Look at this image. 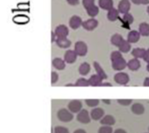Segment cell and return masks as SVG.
I'll return each instance as SVG.
<instances>
[{
	"instance_id": "1",
	"label": "cell",
	"mask_w": 149,
	"mask_h": 133,
	"mask_svg": "<svg viewBox=\"0 0 149 133\" xmlns=\"http://www.w3.org/2000/svg\"><path fill=\"white\" fill-rule=\"evenodd\" d=\"M57 117L61 122H64V123H68L72 121L73 118L72 113L66 109H60L57 113Z\"/></svg>"
},
{
	"instance_id": "32",
	"label": "cell",
	"mask_w": 149,
	"mask_h": 133,
	"mask_svg": "<svg viewBox=\"0 0 149 133\" xmlns=\"http://www.w3.org/2000/svg\"><path fill=\"white\" fill-rule=\"evenodd\" d=\"M121 57H122V54H121V52L119 51H113V52L111 53V56H110V58H111V61H112V62L114 61V60H116V59L121 58Z\"/></svg>"
},
{
	"instance_id": "25",
	"label": "cell",
	"mask_w": 149,
	"mask_h": 133,
	"mask_svg": "<svg viewBox=\"0 0 149 133\" xmlns=\"http://www.w3.org/2000/svg\"><path fill=\"white\" fill-rule=\"evenodd\" d=\"M139 32L143 37L149 36V24L148 23H141L139 25Z\"/></svg>"
},
{
	"instance_id": "3",
	"label": "cell",
	"mask_w": 149,
	"mask_h": 133,
	"mask_svg": "<svg viewBox=\"0 0 149 133\" xmlns=\"http://www.w3.org/2000/svg\"><path fill=\"white\" fill-rule=\"evenodd\" d=\"M114 81L120 85H126L129 82V76L125 72H119L115 74Z\"/></svg>"
},
{
	"instance_id": "5",
	"label": "cell",
	"mask_w": 149,
	"mask_h": 133,
	"mask_svg": "<svg viewBox=\"0 0 149 133\" xmlns=\"http://www.w3.org/2000/svg\"><path fill=\"white\" fill-rule=\"evenodd\" d=\"M131 8V3L129 0H120L119 4H118V10L121 14H127L129 13Z\"/></svg>"
},
{
	"instance_id": "47",
	"label": "cell",
	"mask_w": 149,
	"mask_h": 133,
	"mask_svg": "<svg viewBox=\"0 0 149 133\" xmlns=\"http://www.w3.org/2000/svg\"><path fill=\"white\" fill-rule=\"evenodd\" d=\"M147 70H148V71L149 72V64H148V66H147Z\"/></svg>"
},
{
	"instance_id": "44",
	"label": "cell",
	"mask_w": 149,
	"mask_h": 133,
	"mask_svg": "<svg viewBox=\"0 0 149 133\" xmlns=\"http://www.w3.org/2000/svg\"><path fill=\"white\" fill-rule=\"evenodd\" d=\"M73 133H86V131H85V130H83V129H79V130L75 131Z\"/></svg>"
},
{
	"instance_id": "20",
	"label": "cell",
	"mask_w": 149,
	"mask_h": 133,
	"mask_svg": "<svg viewBox=\"0 0 149 133\" xmlns=\"http://www.w3.org/2000/svg\"><path fill=\"white\" fill-rule=\"evenodd\" d=\"M131 111L133 113H134L136 115H141L145 112V107L141 104L136 103V104L133 105V106L131 107Z\"/></svg>"
},
{
	"instance_id": "34",
	"label": "cell",
	"mask_w": 149,
	"mask_h": 133,
	"mask_svg": "<svg viewBox=\"0 0 149 133\" xmlns=\"http://www.w3.org/2000/svg\"><path fill=\"white\" fill-rule=\"evenodd\" d=\"M54 133H69L68 129L63 126H56L54 128Z\"/></svg>"
},
{
	"instance_id": "28",
	"label": "cell",
	"mask_w": 149,
	"mask_h": 133,
	"mask_svg": "<svg viewBox=\"0 0 149 133\" xmlns=\"http://www.w3.org/2000/svg\"><path fill=\"white\" fill-rule=\"evenodd\" d=\"M120 49V52H123V53H127L130 51L131 49V44L127 41V40H124L123 43L120 45L119 47Z\"/></svg>"
},
{
	"instance_id": "14",
	"label": "cell",
	"mask_w": 149,
	"mask_h": 133,
	"mask_svg": "<svg viewBox=\"0 0 149 133\" xmlns=\"http://www.w3.org/2000/svg\"><path fill=\"white\" fill-rule=\"evenodd\" d=\"M56 44H58V47H60L62 49H66L71 46L72 42L67 37H62V38H57Z\"/></svg>"
},
{
	"instance_id": "30",
	"label": "cell",
	"mask_w": 149,
	"mask_h": 133,
	"mask_svg": "<svg viewBox=\"0 0 149 133\" xmlns=\"http://www.w3.org/2000/svg\"><path fill=\"white\" fill-rule=\"evenodd\" d=\"M122 20H123V22H125L126 24H131L134 22V17H133L130 13H127V14H124V15H123Z\"/></svg>"
},
{
	"instance_id": "18",
	"label": "cell",
	"mask_w": 149,
	"mask_h": 133,
	"mask_svg": "<svg viewBox=\"0 0 149 133\" xmlns=\"http://www.w3.org/2000/svg\"><path fill=\"white\" fill-rule=\"evenodd\" d=\"M100 124L106 126H113L115 125V118L111 115H107L100 120Z\"/></svg>"
},
{
	"instance_id": "31",
	"label": "cell",
	"mask_w": 149,
	"mask_h": 133,
	"mask_svg": "<svg viewBox=\"0 0 149 133\" xmlns=\"http://www.w3.org/2000/svg\"><path fill=\"white\" fill-rule=\"evenodd\" d=\"M85 102L87 105V106H89V107H96L100 104L99 99H86Z\"/></svg>"
},
{
	"instance_id": "48",
	"label": "cell",
	"mask_w": 149,
	"mask_h": 133,
	"mask_svg": "<svg viewBox=\"0 0 149 133\" xmlns=\"http://www.w3.org/2000/svg\"><path fill=\"white\" fill-rule=\"evenodd\" d=\"M147 11H148V14H149V6H148V9H147Z\"/></svg>"
},
{
	"instance_id": "19",
	"label": "cell",
	"mask_w": 149,
	"mask_h": 133,
	"mask_svg": "<svg viewBox=\"0 0 149 133\" xmlns=\"http://www.w3.org/2000/svg\"><path fill=\"white\" fill-rule=\"evenodd\" d=\"M99 6L107 10H110L113 8V0H99Z\"/></svg>"
},
{
	"instance_id": "11",
	"label": "cell",
	"mask_w": 149,
	"mask_h": 133,
	"mask_svg": "<svg viewBox=\"0 0 149 133\" xmlns=\"http://www.w3.org/2000/svg\"><path fill=\"white\" fill-rule=\"evenodd\" d=\"M77 54L74 51L72 50H68L65 53V57H64V60L65 61V63L68 64H73L76 59H77Z\"/></svg>"
},
{
	"instance_id": "49",
	"label": "cell",
	"mask_w": 149,
	"mask_h": 133,
	"mask_svg": "<svg viewBox=\"0 0 149 133\" xmlns=\"http://www.w3.org/2000/svg\"><path fill=\"white\" fill-rule=\"evenodd\" d=\"M148 131H149V128H148Z\"/></svg>"
},
{
	"instance_id": "15",
	"label": "cell",
	"mask_w": 149,
	"mask_h": 133,
	"mask_svg": "<svg viewBox=\"0 0 149 133\" xmlns=\"http://www.w3.org/2000/svg\"><path fill=\"white\" fill-rule=\"evenodd\" d=\"M102 80L103 79L99 75H97V74L91 76V78L88 79L90 85L91 86H94V87H96V86H101V85L103 84L102 83Z\"/></svg>"
},
{
	"instance_id": "16",
	"label": "cell",
	"mask_w": 149,
	"mask_h": 133,
	"mask_svg": "<svg viewBox=\"0 0 149 133\" xmlns=\"http://www.w3.org/2000/svg\"><path fill=\"white\" fill-rule=\"evenodd\" d=\"M127 67H128V69L130 71H138L140 69V67H141V62L137 58H133V59L128 61Z\"/></svg>"
},
{
	"instance_id": "26",
	"label": "cell",
	"mask_w": 149,
	"mask_h": 133,
	"mask_svg": "<svg viewBox=\"0 0 149 133\" xmlns=\"http://www.w3.org/2000/svg\"><path fill=\"white\" fill-rule=\"evenodd\" d=\"M119 17V10L115 8H113L111 9L110 10H108V13H107V18L109 21H115L117 20Z\"/></svg>"
},
{
	"instance_id": "24",
	"label": "cell",
	"mask_w": 149,
	"mask_h": 133,
	"mask_svg": "<svg viewBox=\"0 0 149 133\" xmlns=\"http://www.w3.org/2000/svg\"><path fill=\"white\" fill-rule=\"evenodd\" d=\"M90 70H91V66L88 63H83L80 64L79 68V72L80 75L82 76H86L87 75L89 72H90Z\"/></svg>"
},
{
	"instance_id": "7",
	"label": "cell",
	"mask_w": 149,
	"mask_h": 133,
	"mask_svg": "<svg viewBox=\"0 0 149 133\" xmlns=\"http://www.w3.org/2000/svg\"><path fill=\"white\" fill-rule=\"evenodd\" d=\"M55 34L58 37V38H62V37H66L69 35V30L68 28L64 25V24H60L58 26L56 27L55 29Z\"/></svg>"
},
{
	"instance_id": "10",
	"label": "cell",
	"mask_w": 149,
	"mask_h": 133,
	"mask_svg": "<svg viewBox=\"0 0 149 133\" xmlns=\"http://www.w3.org/2000/svg\"><path fill=\"white\" fill-rule=\"evenodd\" d=\"M82 24H83V22H82L81 17L79 16H76V15L72 16L69 20V25L73 30H77L78 28H79L82 25Z\"/></svg>"
},
{
	"instance_id": "22",
	"label": "cell",
	"mask_w": 149,
	"mask_h": 133,
	"mask_svg": "<svg viewBox=\"0 0 149 133\" xmlns=\"http://www.w3.org/2000/svg\"><path fill=\"white\" fill-rule=\"evenodd\" d=\"M93 65H94L95 71L97 72V75H99L102 79H107V75L106 74L105 71L102 69V67L100 66V64L98 62H94L93 63Z\"/></svg>"
},
{
	"instance_id": "4",
	"label": "cell",
	"mask_w": 149,
	"mask_h": 133,
	"mask_svg": "<svg viewBox=\"0 0 149 133\" xmlns=\"http://www.w3.org/2000/svg\"><path fill=\"white\" fill-rule=\"evenodd\" d=\"M77 120L84 125L89 124L91 122V118L89 115V112L86 110H81V112H79L77 115Z\"/></svg>"
},
{
	"instance_id": "6",
	"label": "cell",
	"mask_w": 149,
	"mask_h": 133,
	"mask_svg": "<svg viewBox=\"0 0 149 133\" xmlns=\"http://www.w3.org/2000/svg\"><path fill=\"white\" fill-rule=\"evenodd\" d=\"M99 25V22L98 20H96L95 18H91V19H88L85 22H83L82 24V27L86 30H93L94 29H96Z\"/></svg>"
},
{
	"instance_id": "12",
	"label": "cell",
	"mask_w": 149,
	"mask_h": 133,
	"mask_svg": "<svg viewBox=\"0 0 149 133\" xmlns=\"http://www.w3.org/2000/svg\"><path fill=\"white\" fill-rule=\"evenodd\" d=\"M104 115H105L104 110L101 108H94L91 112V118L95 120V121L102 119L104 118Z\"/></svg>"
},
{
	"instance_id": "33",
	"label": "cell",
	"mask_w": 149,
	"mask_h": 133,
	"mask_svg": "<svg viewBox=\"0 0 149 133\" xmlns=\"http://www.w3.org/2000/svg\"><path fill=\"white\" fill-rule=\"evenodd\" d=\"M99 133H113V129L111 126H102L100 128L99 130Z\"/></svg>"
},
{
	"instance_id": "13",
	"label": "cell",
	"mask_w": 149,
	"mask_h": 133,
	"mask_svg": "<svg viewBox=\"0 0 149 133\" xmlns=\"http://www.w3.org/2000/svg\"><path fill=\"white\" fill-rule=\"evenodd\" d=\"M141 33L137 30H131L129 33H128V36H127V41L130 43V44H134V43H137L139 40H140V37H141Z\"/></svg>"
},
{
	"instance_id": "42",
	"label": "cell",
	"mask_w": 149,
	"mask_h": 133,
	"mask_svg": "<svg viewBox=\"0 0 149 133\" xmlns=\"http://www.w3.org/2000/svg\"><path fill=\"white\" fill-rule=\"evenodd\" d=\"M114 133H127L126 131H124V130H122V129H118V130H116Z\"/></svg>"
},
{
	"instance_id": "46",
	"label": "cell",
	"mask_w": 149,
	"mask_h": 133,
	"mask_svg": "<svg viewBox=\"0 0 149 133\" xmlns=\"http://www.w3.org/2000/svg\"><path fill=\"white\" fill-rule=\"evenodd\" d=\"M75 85H72V84H68V85H66V86H74Z\"/></svg>"
},
{
	"instance_id": "39",
	"label": "cell",
	"mask_w": 149,
	"mask_h": 133,
	"mask_svg": "<svg viewBox=\"0 0 149 133\" xmlns=\"http://www.w3.org/2000/svg\"><path fill=\"white\" fill-rule=\"evenodd\" d=\"M66 1L70 5H73V6L79 4V0H66Z\"/></svg>"
},
{
	"instance_id": "17",
	"label": "cell",
	"mask_w": 149,
	"mask_h": 133,
	"mask_svg": "<svg viewBox=\"0 0 149 133\" xmlns=\"http://www.w3.org/2000/svg\"><path fill=\"white\" fill-rule=\"evenodd\" d=\"M52 66L56 68L57 70L62 71L65 68V61L63 60L62 58L56 57L52 60Z\"/></svg>"
},
{
	"instance_id": "23",
	"label": "cell",
	"mask_w": 149,
	"mask_h": 133,
	"mask_svg": "<svg viewBox=\"0 0 149 133\" xmlns=\"http://www.w3.org/2000/svg\"><path fill=\"white\" fill-rule=\"evenodd\" d=\"M123 41H124V39L122 37V36L120 35V34H114L111 37L112 44H113L115 46H118V47H120V45L123 43Z\"/></svg>"
},
{
	"instance_id": "43",
	"label": "cell",
	"mask_w": 149,
	"mask_h": 133,
	"mask_svg": "<svg viewBox=\"0 0 149 133\" xmlns=\"http://www.w3.org/2000/svg\"><path fill=\"white\" fill-rule=\"evenodd\" d=\"M55 36H56L55 32H52V43L56 41V39H55Z\"/></svg>"
},
{
	"instance_id": "2",
	"label": "cell",
	"mask_w": 149,
	"mask_h": 133,
	"mask_svg": "<svg viewBox=\"0 0 149 133\" xmlns=\"http://www.w3.org/2000/svg\"><path fill=\"white\" fill-rule=\"evenodd\" d=\"M74 51L76 52V54L78 56H80V57L86 56V53H87V45H86V44L82 42V41H78L75 44Z\"/></svg>"
},
{
	"instance_id": "29",
	"label": "cell",
	"mask_w": 149,
	"mask_h": 133,
	"mask_svg": "<svg viewBox=\"0 0 149 133\" xmlns=\"http://www.w3.org/2000/svg\"><path fill=\"white\" fill-rule=\"evenodd\" d=\"M90 84H89V81L84 78H79L77 80V82L75 83V86H79V87H86V86H89Z\"/></svg>"
},
{
	"instance_id": "9",
	"label": "cell",
	"mask_w": 149,
	"mask_h": 133,
	"mask_svg": "<svg viewBox=\"0 0 149 133\" xmlns=\"http://www.w3.org/2000/svg\"><path fill=\"white\" fill-rule=\"evenodd\" d=\"M112 66H113V70H115V71H122L127 66V63L126 62V60L123 57H121V58L113 61Z\"/></svg>"
},
{
	"instance_id": "40",
	"label": "cell",
	"mask_w": 149,
	"mask_h": 133,
	"mask_svg": "<svg viewBox=\"0 0 149 133\" xmlns=\"http://www.w3.org/2000/svg\"><path fill=\"white\" fill-rule=\"evenodd\" d=\"M144 61L145 62H147V63H148L149 64V49L148 50H147V52H146V55H145V57H144Z\"/></svg>"
},
{
	"instance_id": "36",
	"label": "cell",
	"mask_w": 149,
	"mask_h": 133,
	"mask_svg": "<svg viewBox=\"0 0 149 133\" xmlns=\"http://www.w3.org/2000/svg\"><path fill=\"white\" fill-rule=\"evenodd\" d=\"M94 2L95 0H83L82 3H83V5L86 9H88L89 7H91L92 5L94 4Z\"/></svg>"
},
{
	"instance_id": "37",
	"label": "cell",
	"mask_w": 149,
	"mask_h": 133,
	"mask_svg": "<svg viewBox=\"0 0 149 133\" xmlns=\"http://www.w3.org/2000/svg\"><path fill=\"white\" fill-rule=\"evenodd\" d=\"M52 85H54L55 83H57L58 82V75L55 72V71H52Z\"/></svg>"
},
{
	"instance_id": "41",
	"label": "cell",
	"mask_w": 149,
	"mask_h": 133,
	"mask_svg": "<svg viewBox=\"0 0 149 133\" xmlns=\"http://www.w3.org/2000/svg\"><path fill=\"white\" fill-rule=\"evenodd\" d=\"M144 86L149 87V78H147L144 80Z\"/></svg>"
},
{
	"instance_id": "38",
	"label": "cell",
	"mask_w": 149,
	"mask_h": 133,
	"mask_svg": "<svg viewBox=\"0 0 149 133\" xmlns=\"http://www.w3.org/2000/svg\"><path fill=\"white\" fill-rule=\"evenodd\" d=\"M134 4H148L149 0H131Z\"/></svg>"
},
{
	"instance_id": "27",
	"label": "cell",
	"mask_w": 149,
	"mask_h": 133,
	"mask_svg": "<svg viewBox=\"0 0 149 133\" xmlns=\"http://www.w3.org/2000/svg\"><path fill=\"white\" fill-rule=\"evenodd\" d=\"M86 11H87V14L91 17H96L98 14H99V12H100V10H99V7L97 6V5H95V4H93V5H92L91 7H89L88 9H86Z\"/></svg>"
},
{
	"instance_id": "8",
	"label": "cell",
	"mask_w": 149,
	"mask_h": 133,
	"mask_svg": "<svg viewBox=\"0 0 149 133\" xmlns=\"http://www.w3.org/2000/svg\"><path fill=\"white\" fill-rule=\"evenodd\" d=\"M68 110L72 113H77L82 110V103L79 100H72L68 104Z\"/></svg>"
},
{
	"instance_id": "21",
	"label": "cell",
	"mask_w": 149,
	"mask_h": 133,
	"mask_svg": "<svg viewBox=\"0 0 149 133\" xmlns=\"http://www.w3.org/2000/svg\"><path fill=\"white\" fill-rule=\"evenodd\" d=\"M146 52H147V50L143 49V48H135L132 51V55L139 59V58H144L145 55H146Z\"/></svg>"
},
{
	"instance_id": "35",
	"label": "cell",
	"mask_w": 149,
	"mask_h": 133,
	"mask_svg": "<svg viewBox=\"0 0 149 133\" xmlns=\"http://www.w3.org/2000/svg\"><path fill=\"white\" fill-rule=\"evenodd\" d=\"M117 102L121 105H125V106H127L129 105H131V103L133 102L132 99H118Z\"/></svg>"
},
{
	"instance_id": "45",
	"label": "cell",
	"mask_w": 149,
	"mask_h": 133,
	"mask_svg": "<svg viewBox=\"0 0 149 133\" xmlns=\"http://www.w3.org/2000/svg\"><path fill=\"white\" fill-rule=\"evenodd\" d=\"M101 86H112V85L111 84H108V83H103L101 85Z\"/></svg>"
}]
</instances>
